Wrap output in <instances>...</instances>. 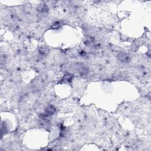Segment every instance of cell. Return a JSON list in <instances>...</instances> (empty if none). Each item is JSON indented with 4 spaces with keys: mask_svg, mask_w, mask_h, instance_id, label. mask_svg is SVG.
Listing matches in <instances>:
<instances>
[{
    "mask_svg": "<svg viewBox=\"0 0 151 151\" xmlns=\"http://www.w3.org/2000/svg\"><path fill=\"white\" fill-rule=\"evenodd\" d=\"M56 108L52 105H50L48 106L45 110V114H46L48 116H51L52 114H53L55 112H56Z\"/></svg>",
    "mask_w": 151,
    "mask_h": 151,
    "instance_id": "cell-3",
    "label": "cell"
},
{
    "mask_svg": "<svg viewBox=\"0 0 151 151\" xmlns=\"http://www.w3.org/2000/svg\"><path fill=\"white\" fill-rule=\"evenodd\" d=\"M72 80V75H67L64 76V77L62 79L63 81H66V82H70Z\"/></svg>",
    "mask_w": 151,
    "mask_h": 151,
    "instance_id": "cell-5",
    "label": "cell"
},
{
    "mask_svg": "<svg viewBox=\"0 0 151 151\" xmlns=\"http://www.w3.org/2000/svg\"><path fill=\"white\" fill-rule=\"evenodd\" d=\"M76 69L81 75H86L88 73V69L87 66L83 63H79L76 66Z\"/></svg>",
    "mask_w": 151,
    "mask_h": 151,
    "instance_id": "cell-2",
    "label": "cell"
},
{
    "mask_svg": "<svg viewBox=\"0 0 151 151\" xmlns=\"http://www.w3.org/2000/svg\"><path fill=\"white\" fill-rule=\"evenodd\" d=\"M118 60L122 63H128L131 60L130 56L125 52L121 51L117 55Z\"/></svg>",
    "mask_w": 151,
    "mask_h": 151,
    "instance_id": "cell-1",
    "label": "cell"
},
{
    "mask_svg": "<svg viewBox=\"0 0 151 151\" xmlns=\"http://www.w3.org/2000/svg\"><path fill=\"white\" fill-rule=\"evenodd\" d=\"M38 10L41 13H47L48 11V7L44 4H43L40 6L38 8Z\"/></svg>",
    "mask_w": 151,
    "mask_h": 151,
    "instance_id": "cell-4",
    "label": "cell"
}]
</instances>
